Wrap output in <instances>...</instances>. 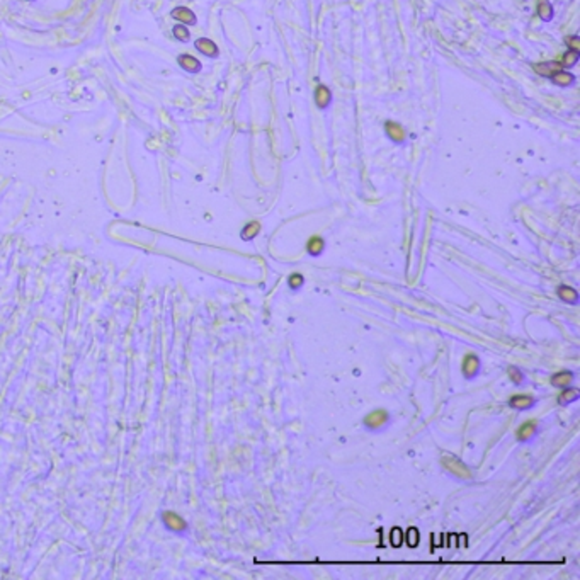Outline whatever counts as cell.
<instances>
[{
	"label": "cell",
	"mask_w": 580,
	"mask_h": 580,
	"mask_svg": "<svg viewBox=\"0 0 580 580\" xmlns=\"http://www.w3.org/2000/svg\"><path fill=\"white\" fill-rule=\"evenodd\" d=\"M390 424V414L385 408H378V410H373L363 419V426L371 432H380Z\"/></svg>",
	"instance_id": "6da1fadb"
},
{
	"label": "cell",
	"mask_w": 580,
	"mask_h": 580,
	"mask_svg": "<svg viewBox=\"0 0 580 580\" xmlns=\"http://www.w3.org/2000/svg\"><path fill=\"white\" fill-rule=\"evenodd\" d=\"M480 368H482V364H480V357L476 356L475 352H468V354L463 357L461 373H463L464 380H475L480 373Z\"/></svg>",
	"instance_id": "7a4b0ae2"
},
{
	"label": "cell",
	"mask_w": 580,
	"mask_h": 580,
	"mask_svg": "<svg viewBox=\"0 0 580 580\" xmlns=\"http://www.w3.org/2000/svg\"><path fill=\"white\" fill-rule=\"evenodd\" d=\"M443 466L446 468L448 471H450L451 475H454V476H458V478H470L471 476V473H470V470H468L466 466H464V464L459 461L458 458H454V456H451V454H448V456H444L443 458Z\"/></svg>",
	"instance_id": "3957f363"
},
{
	"label": "cell",
	"mask_w": 580,
	"mask_h": 580,
	"mask_svg": "<svg viewBox=\"0 0 580 580\" xmlns=\"http://www.w3.org/2000/svg\"><path fill=\"white\" fill-rule=\"evenodd\" d=\"M538 420H527V422L521 424L517 431H516V438H517L519 443H529L538 434Z\"/></svg>",
	"instance_id": "277c9868"
},
{
	"label": "cell",
	"mask_w": 580,
	"mask_h": 580,
	"mask_svg": "<svg viewBox=\"0 0 580 580\" xmlns=\"http://www.w3.org/2000/svg\"><path fill=\"white\" fill-rule=\"evenodd\" d=\"M536 402H538V400H536L534 395H514V396H511V398H509L507 405H509L511 408H514V410H517V412H524V410H529V408H533L536 405Z\"/></svg>",
	"instance_id": "5b68a950"
},
{
	"label": "cell",
	"mask_w": 580,
	"mask_h": 580,
	"mask_svg": "<svg viewBox=\"0 0 580 580\" xmlns=\"http://www.w3.org/2000/svg\"><path fill=\"white\" fill-rule=\"evenodd\" d=\"M533 70L538 75H541V77L551 78L555 73H557V71L563 70V66H562V63H560V62H546V63H534Z\"/></svg>",
	"instance_id": "8992f818"
},
{
	"label": "cell",
	"mask_w": 580,
	"mask_h": 580,
	"mask_svg": "<svg viewBox=\"0 0 580 580\" xmlns=\"http://www.w3.org/2000/svg\"><path fill=\"white\" fill-rule=\"evenodd\" d=\"M574 380H575L574 373L569 371V369H563V371H558V373H555V375H551L550 383L557 388H567V387H572Z\"/></svg>",
	"instance_id": "52a82bcc"
},
{
	"label": "cell",
	"mask_w": 580,
	"mask_h": 580,
	"mask_svg": "<svg viewBox=\"0 0 580 580\" xmlns=\"http://www.w3.org/2000/svg\"><path fill=\"white\" fill-rule=\"evenodd\" d=\"M557 295H558L560 300L565 301V303H569V305H577L579 303V293H577V289L572 288V286H567V284L558 286Z\"/></svg>",
	"instance_id": "ba28073f"
},
{
	"label": "cell",
	"mask_w": 580,
	"mask_h": 580,
	"mask_svg": "<svg viewBox=\"0 0 580 580\" xmlns=\"http://www.w3.org/2000/svg\"><path fill=\"white\" fill-rule=\"evenodd\" d=\"M194 46H196V50H197V51H201L202 55H206V57H209V58L218 57V46L214 45L211 39H208V38H199L196 43H194Z\"/></svg>",
	"instance_id": "9c48e42d"
},
{
	"label": "cell",
	"mask_w": 580,
	"mask_h": 580,
	"mask_svg": "<svg viewBox=\"0 0 580 580\" xmlns=\"http://www.w3.org/2000/svg\"><path fill=\"white\" fill-rule=\"evenodd\" d=\"M579 398H580V390H579V388L567 387V388H563V391L558 395V403L562 405V407H567V405L577 402Z\"/></svg>",
	"instance_id": "30bf717a"
},
{
	"label": "cell",
	"mask_w": 580,
	"mask_h": 580,
	"mask_svg": "<svg viewBox=\"0 0 580 580\" xmlns=\"http://www.w3.org/2000/svg\"><path fill=\"white\" fill-rule=\"evenodd\" d=\"M177 62H179V65H181L186 71H189V73H197V71L201 70L199 60L191 57V55H181V57L177 58Z\"/></svg>",
	"instance_id": "8fae6325"
},
{
	"label": "cell",
	"mask_w": 580,
	"mask_h": 580,
	"mask_svg": "<svg viewBox=\"0 0 580 580\" xmlns=\"http://www.w3.org/2000/svg\"><path fill=\"white\" fill-rule=\"evenodd\" d=\"M172 17L182 24H196V15L188 7H176L172 10Z\"/></svg>",
	"instance_id": "7c38bea8"
},
{
	"label": "cell",
	"mask_w": 580,
	"mask_h": 580,
	"mask_svg": "<svg viewBox=\"0 0 580 580\" xmlns=\"http://www.w3.org/2000/svg\"><path fill=\"white\" fill-rule=\"evenodd\" d=\"M325 250V240L319 235L312 237L310 240L307 242V252L310 254L312 257H319L322 252Z\"/></svg>",
	"instance_id": "4fadbf2b"
},
{
	"label": "cell",
	"mask_w": 580,
	"mask_h": 580,
	"mask_svg": "<svg viewBox=\"0 0 580 580\" xmlns=\"http://www.w3.org/2000/svg\"><path fill=\"white\" fill-rule=\"evenodd\" d=\"M315 101H317V106L320 107V109H325L328 104H330L332 101V94L330 90H328V87L325 85H319L315 90Z\"/></svg>",
	"instance_id": "5bb4252c"
},
{
	"label": "cell",
	"mask_w": 580,
	"mask_h": 580,
	"mask_svg": "<svg viewBox=\"0 0 580 580\" xmlns=\"http://www.w3.org/2000/svg\"><path fill=\"white\" fill-rule=\"evenodd\" d=\"M385 128H387V133L388 136L391 138L393 141H403L405 140V133H403V128L400 125H396V123H391L388 121L387 125H385Z\"/></svg>",
	"instance_id": "9a60e30c"
},
{
	"label": "cell",
	"mask_w": 580,
	"mask_h": 580,
	"mask_svg": "<svg viewBox=\"0 0 580 580\" xmlns=\"http://www.w3.org/2000/svg\"><path fill=\"white\" fill-rule=\"evenodd\" d=\"M259 232H260V223H257V221H250V223H247L244 228H242L240 237L249 242V240H254V238L259 235Z\"/></svg>",
	"instance_id": "2e32d148"
},
{
	"label": "cell",
	"mask_w": 580,
	"mask_h": 580,
	"mask_svg": "<svg viewBox=\"0 0 580 580\" xmlns=\"http://www.w3.org/2000/svg\"><path fill=\"white\" fill-rule=\"evenodd\" d=\"M551 80H553V83H557L558 87H569L575 82V77L572 73H569V71L560 70L551 77Z\"/></svg>",
	"instance_id": "e0dca14e"
},
{
	"label": "cell",
	"mask_w": 580,
	"mask_h": 580,
	"mask_svg": "<svg viewBox=\"0 0 580 580\" xmlns=\"http://www.w3.org/2000/svg\"><path fill=\"white\" fill-rule=\"evenodd\" d=\"M538 15L543 21H551L553 19V5L548 0H539L538 2Z\"/></svg>",
	"instance_id": "ac0fdd59"
},
{
	"label": "cell",
	"mask_w": 580,
	"mask_h": 580,
	"mask_svg": "<svg viewBox=\"0 0 580 580\" xmlns=\"http://www.w3.org/2000/svg\"><path fill=\"white\" fill-rule=\"evenodd\" d=\"M579 58H580V51L579 50H569L560 63H562L563 68H570V66H574L575 63L579 62Z\"/></svg>",
	"instance_id": "d6986e66"
},
{
	"label": "cell",
	"mask_w": 580,
	"mask_h": 580,
	"mask_svg": "<svg viewBox=\"0 0 580 580\" xmlns=\"http://www.w3.org/2000/svg\"><path fill=\"white\" fill-rule=\"evenodd\" d=\"M509 378L514 385L521 387V385H524V381H526V375H524L522 369H519L517 366H511L509 368Z\"/></svg>",
	"instance_id": "ffe728a7"
},
{
	"label": "cell",
	"mask_w": 580,
	"mask_h": 580,
	"mask_svg": "<svg viewBox=\"0 0 580 580\" xmlns=\"http://www.w3.org/2000/svg\"><path fill=\"white\" fill-rule=\"evenodd\" d=\"M172 33H174V36H176V38L179 39V41H189V38H191L188 27L182 26V24H177V26H174Z\"/></svg>",
	"instance_id": "44dd1931"
},
{
	"label": "cell",
	"mask_w": 580,
	"mask_h": 580,
	"mask_svg": "<svg viewBox=\"0 0 580 580\" xmlns=\"http://www.w3.org/2000/svg\"><path fill=\"white\" fill-rule=\"evenodd\" d=\"M303 284H305V277L301 276L300 272H295V274H291V276L288 277V286L291 289H300Z\"/></svg>",
	"instance_id": "7402d4cb"
},
{
	"label": "cell",
	"mask_w": 580,
	"mask_h": 580,
	"mask_svg": "<svg viewBox=\"0 0 580 580\" xmlns=\"http://www.w3.org/2000/svg\"><path fill=\"white\" fill-rule=\"evenodd\" d=\"M407 541H408V545H410L412 548L419 545V531H417L415 527H410V529H408Z\"/></svg>",
	"instance_id": "603a6c76"
}]
</instances>
